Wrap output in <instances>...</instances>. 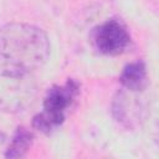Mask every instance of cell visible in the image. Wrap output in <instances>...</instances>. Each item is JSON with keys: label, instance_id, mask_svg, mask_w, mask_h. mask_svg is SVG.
Listing matches in <instances>:
<instances>
[{"label": "cell", "instance_id": "5", "mask_svg": "<svg viewBox=\"0 0 159 159\" xmlns=\"http://www.w3.org/2000/svg\"><path fill=\"white\" fill-rule=\"evenodd\" d=\"M119 81L124 88L132 92H139L143 91L148 83V76H147V67L144 62L135 61L132 63H128L119 77Z\"/></svg>", "mask_w": 159, "mask_h": 159}, {"label": "cell", "instance_id": "6", "mask_svg": "<svg viewBox=\"0 0 159 159\" xmlns=\"http://www.w3.org/2000/svg\"><path fill=\"white\" fill-rule=\"evenodd\" d=\"M34 140V134L27 130L24 127L17 128V130L15 132L11 143L9 144L5 157L6 158H21L24 157L27 150L30 149L31 144Z\"/></svg>", "mask_w": 159, "mask_h": 159}, {"label": "cell", "instance_id": "3", "mask_svg": "<svg viewBox=\"0 0 159 159\" xmlns=\"http://www.w3.org/2000/svg\"><path fill=\"white\" fill-rule=\"evenodd\" d=\"M29 76L0 63V111L19 112L32 102L35 87Z\"/></svg>", "mask_w": 159, "mask_h": 159}, {"label": "cell", "instance_id": "2", "mask_svg": "<svg viewBox=\"0 0 159 159\" xmlns=\"http://www.w3.org/2000/svg\"><path fill=\"white\" fill-rule=\"evenodd\" d=\"M78 93L80 84L75 80H67L62 86L51 87L43 98L42 111L34 117L32 125L43 133H51L58 128Z\"/></svg>", "mask_w": 159, "mask_h": 159}, {"label": "cell", "instance_id": "4", "mask_svg": "<svg viewBox=\"0 0 159 159\" xmlns=\"http://www.w3.org/2000/svg\"><path fill=\"white\" fill-rule=\"evenodd\" d=\"M93 43L101 53L117 56L129 47L130 35L123 24L112 19L94 29Z\"/></svg>", "mask_w": 159, "mask_h": 159}, {"label": "cell", "instance_id": "1", "mask_svg": "<svg viewBox=\"0 0 159 159\" xmlns=\"http://www.w3.org/2000/svg\"><path fill=\"white\" fill-rule=\"evenodd\" d=\"M50 55L47 35L37 26L22 22L6 24L0 29V63L30 75L45 65Z\"/></svg>", "mask_w": 159, "mask_h": 159}]
</instances>
